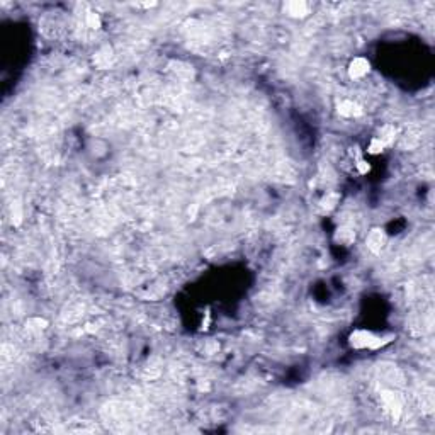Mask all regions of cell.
Returning <instances> with one entry per match:
<instances>
[{"label":"cell","instance_id":"obj_3","mask_svg":"<svg viewBox=\"0 0 435 435\" xmlns=\"http://www.w3.org/2000/svg\"><path fill=\"white\" fill-rule=\"evenodd\" d=\"M386 243H388V237L386 233H384V230H381V228H374L366 238V245L372 254H379V252L386 247Z\"/></svg>","mask_w":435,"mask_h":435},{"label":"cell","instance_id":"obj_11","mask_svg":"<svg viewBox=\"0 0 435 435\" xmlns=\"http://www.w3.org/2000/svg\"><path fill=\"white\" fill-rule=\"evenodd\" d=\"M338 201H340V196H338L337 192H328L320 201V206H321L323 211H326V213H328V211H333L335 208H337Z\"/></svg>","mask_w":435,"mask_h":435},{"label":"cell","instance_id":"obj_4","mask_svg":"<svg viewBox=\"0 0 435 435\" xmlns=\"http://www.w3.org/2000/svg\"><path fill=\"white\" fill-rule=\"evenodd\" d=\"M381 398H383L384 407L389 410L391 417L395 418V420H398V418L401 417V412H403V405H401L400 396L393 391H383L381 393Z\"/></svg>","mask_w":435,"mask_h":435},{"label":"cell","instance_id":"obj_14","mask_svg":"<svg viewBox=\"0 0 435 435\" xmlns=\"http://www.w3.org/2000/svg\"><path fill=\"white\" fill-rule=\"evenodd\" d=\"M12 223H14L15 226H19L20 223H22V208H20L17 201L12 202Z\"/></svg>","mask_w":435,"mask_h":435},{"label":"cell","instance_id":"obj_12","mask_svg":"<svg viewBox=\"0 0 435 435\" xmlns=\"http://www.w3.org/2000/svg\"><path fill=\"white\" fill-rule=\"evenodd\" d=\"M85 24H87V27H90V29H94V31H97V29L102 27V19H101V15H99L97 12L89 10L85 14Z\"/></svg>","mask_w":435,"mask_h":435},{"label":"cell","instance_id":"obj_15","mask_svg":"<svg viewBox=\"0 0 435 435\" xmlns=\"http://www.w3.org/2000/svg\"><path fill=\"white\" fill-rule=\"evenodd\" d=\"M355 168H357V172L360 173V175H367V173L371 172V163L360 156V158L355 160Z\"/></svg>","mask_w":435,"mask_h":435},{"label":"cell","instance_id":"obj_8","mask_svg":"<svg viewBox=\"0 0 435 435\" xmlns=\"http://www.w3.org/2000/svg\"><path fill=\"white\" fill-rule=\"evenodd\" d=\"M396 136H398V130L395 126H393V124H386V126H383L379 130V135L376 136V138H379L381 142H383V145L384 146H391L393 143H395V140H396Z\"/></svg>","mask_w":435,"mask_h":435},{"label":"cell","instance_id":"obj_6","mask_svg":"<svg viewBox=\"0 0 435 435\" xmlns=\"http://www.w3.org/2000/svg\"><path fill=\"white\" fill-rule=\"evenodd\" d=\"M337 113L338 116H342V118H359V116H362L364 111L357 102L350 101V99H345V101H342L340 104L337 106Z\"/></svg>","mask_w":435,"mask_h":435},{"label":"cell","instance_id":"obj_5","mask_svg":"<svg viewBox=\"0 0 435 435\" xmlns=\"http://www.w3.org/2000/svg\"><path fill=\"white\" fill-rule=\"evenodd\" d=\"M284 12L292 19H303L309 14V3L304 0H291L284 5Z\"/></svg>","mask_w":435,"mask_h":435},{"label":"cell","instance_id":"obj_16","mask_svg":"<svg viewBox=\"0 0 435 435\" xmlns=\"http://www.w3.org/2000/svg\"><path fill=\"white\" fill-rule=\"evenodd\" d=\"M197 209H199V206H197V204H192V206H190V208L187 209V214H189V219H190V221H194V219H196V216H197Z\"/></svg>","mask_w":435,"mask_h":435},{"label":"cell","instance_id":"obj_10","mask_svg":"<svg viewBox=\"0 0 435 435\" xmlns=\"http://www.w3.org/2000/svg\"><path fill=\"white\" fill-rule=\"evenodd\" d=\"M111 63H113V49H111L109 46H106L102 51L97 53V56H95V65L101 66V68H107Z\"/></svg>","mask_w":435,"mask_h":435},{"label":"cell","instance_id":"obj_2","mask_svg":"<svg viewBox=\"0 0 435 435\" xmlns=\"http://www.w3.org/2000/svg\"><path fill=\"white\" fill-rule=\"evenodd\" d=\"M347 72H349V77L352 78V80H359V78H364L367 75V73L371 72V61L367 60V58L364 56H357L354 58V60L349 63V68H347Z\"/></svg>","mask_w":435,"mask_h":435},{"label":"cell","instance_id":"obj_13","mask_svg":"<svg viewBox=\"0 0 435 435\" xmlns=\"http://www.w3.org/2000/svg\"><path fill=\"white\" fill-rule=\"evenodd\" d=\"M384 150H386V146H384L383 142H381L379 138H376V136L371 140L369 146H367V153H369V155H381Z\"/></svg>","mask_w":435,"mask_h":435},{"label":"cell","instance_id":"obj_7","mask_svg":"<svg viewBox=\"0 0 435 435\" xmlns=\"http://www.w3.org/2000/svg\"><path fill=\"white\" fill-rule=\"evenodd\" d=\"M355 240V230L350 225H342L335 231V242L340 245H352Z\"/></svg>","mask_w":435,"mask_h":435},{"label":"cell","instance_id":"obj_1","mask_svg":"<svg viewBox=\"0 0 435 435\" xmlns=\"http://www.w3.org/2000/svg\"><path fill=\"white\" fill-rule=\"evenodd\" d=\"M395 338V335H376L369 330H355L349 335V345L357 350H379L381 347L388 345Z\"/></svg>","mask_w":435,"mask_h":435},{"label":"cell","instance_id":"obj_9","mask_svg":"<svg viewBox=\"0 0 435 435\" xmlns=\"http://www.w3.org/2000/svg\"><path fill=\"white\" fill-rule=\"evenodd\" d=\"M26 328L32 333H41L43 330L48 328V320L41 316H32L26 321Z\"/></svg>","mask_w":435,"mask_h":435}]
</instances>
